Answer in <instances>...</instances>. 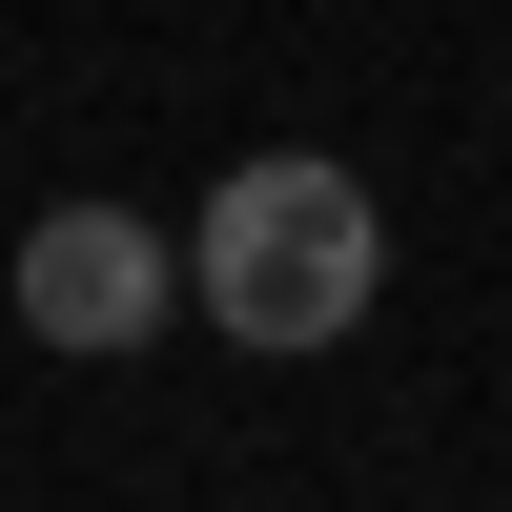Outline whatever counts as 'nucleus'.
Wrapping results in <instances>:
<instances>
[{
    "instance_id": "2",
    "label": "nucleus",
    "mask_w": 512,
    "mask_h": 512,
    "mask_svg": "<svg viewBox=\"0 0 512 512\" xmlns=\"http://www.w3.org/2000/svg\"><path fill=\"white\" fill-rule=\"evenodd\" d=\"M164 287H185V267H164L144 205H41V226H21V328H41V349H144Z\"/></svg>"
},
{
    "instance_id": "1",
    "label": "nucleus",
    "mask_w": 512,
    "mask_h": 512,
    "mask_svg": "<svg viewBox=\"0 0 512 512\" xmlns=\"http://www.w3.org/2000/svg\"><path fill=\"white\" fill-rule=\"evenodd\" d=\"M185 287H205V328H226V349H349L369 287H390V205H369L328 144H267V164H226V185H205Z\"/></svg>"
}]
</instances>
